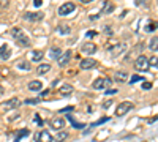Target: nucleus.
<instances>
[{"label": "nucleus", "mask_w": 158, "mask_h": 142, "mask_svg": "<svg viewBox=\"0 0 158 142\" xmlns=\"http://www.w3.org/2000/svg\"><path fill=\"white\" fill-rule=\"evenodd\" d=\"M60 54H62V49H59V47H52L49 51V57L51 59H56V60L60 57Z\"/></svg>", "instance_id": "nucleus-21"}, {"label": "nucleus", "mask_w": 158, "mask_h": 142, "mask_svg": "<svg viewBox=\"0 0 158 142\" xmlns=\"http://www.w3.org/2000/svg\"><path fill=\"white\" fill-rule=\"evenodd\" d=\"M48 71H51V65H49V63H41V65H38V68H36V73H38V76L46 74Z\"/></svg>", "instance_id": "nucleus-19"}, {"label": "nucleus", "mask_w": 158, "mask_h": 142, "mask_svg": "<svg viewBox=\"0 0 158 142\" xmlns=\"http://www.w3.org/2000/svg\"><path fill=\"white\" fill-rule=\"evenodd\" d=\"M149 88H152V82H146V81H144L142 82V90H149Z\"/></svg>", "instance_id": "nucleus-30"}, {"label": "nucleus", "mask_w": 158, "mask_h": 142, "mask_svg": "<svg viewBox=\"0 0 158 142\" xmlns=\"http://www.w3.org/2000/svg\"><path fill=\"white\" fill-rule=\"evenodd\" d=\"M131 109H133V103L122 101V103H118V106L115 108V115L117 117H122V115H127Z\"/></svg>", "instance_id": "nucleus-4"}, {"label": "nucleus", "mask_w": 158, "mask_h": 142, "mask_svg": "<svg viewBox=\"0 0 158 142\" xmlns=\"http://www.w3.org/2000/svg\"><path fill=\"white\" fill-rule=\"evenodd\" d=\"M71 111H73V106H70V108H65V109H62L60 112L63 114V112H71Z\"/></svg>", "instance_id": "nucleus-38"}, {"label": "nucleus", "mask_w": 158, "mask_h": 142, "mask_svg": "<svg viewBox=\"0 0 158 142\" xmlns=\"http://www.w3.org/2000/svg\"><path fill=\"white\" fill-rule=\"evenodd\" d=\"M144 82V77L142 76H139V74H135V76H131V79H130V82L131 84H135V82Z\"/></svg>", "instance_id": "nucleus-27"}, {"label": "nucleus", "mask_w": 158, "mask_h": 142, "mask_svg": "<svg viewBox=\"0 0 158 142\" xmlns=\"http://www.w3.org/2000/svg\"><path fill=\"white\" fill-rule=\"evenodd\" d=\"M3 93V90H2V87H0V95H2Z\"/></svg>", "instance_id": "nucleus-40"}, {"label": "nucleus", "mask_w": 158, "mask_h": 142, "mask_svg": "<svg viewBox=\"0 0 158 142\" xmlns=\"http://www.w3.org/2000/svg\"><path fill=\"white\" fill-rule=\"evenodd\" d=\"M44 54L41 52V51H32L30 52V60L32 62H40V60H43Z\"/></svg>", "instance_id": "nucleus-18"}, {"label": "nucleus", "mask_w": 158, "mask_h": 142, "mask_svg": "<svg viewBox=\"0 0 158 142\" xmlns=\"http://www.w3.org/2000/svg\"><path fill=\"white\" fill-rule=\"evenodd\" d=\"M70 60H71V51H65V52H62L60 57L57 59L60 67H67L68 63H70Z\"/></svg>", "instance_id": "nucleus-13"}, {"label": "nucleus", "mask_w": 158, "mask_h": 142, "mask_svg": "<svg viewBox=\"0 0 158 142\" xmlns=\"http://www.w3.org/2000/svg\"><path fill=\"white\" fill-rule=\"evenodd\" d=\"M29 134H30V131H29V130H21L19 133H16L15 142H19V140H21V137H24V136H29Z\"/></svg>", "instance_id": "nucleus-24"}, {"label": "nucleus", "mask_w": 158, "mask_h": 142, "mask_svg": "<svg viewBox=\"0 0 158 142\" xmlns=\"http://www.w3.org/2000/svg\"><path fill=\"white\" fill-rule=\"evenodd\" d=\"M106 92H108L109 95H112V93L115 95V93H117V88H108V90H106Z\"/></svg>", "instance_id": "nucleus-37"}, {"label": "nucleus", "mask_w": 158, "mask_h": 142, "mask_svg": "<svg viewBox=\"0 0 158 142\" xmlns=\"http://www.w3.org/2000/svg\"><path fill=\"white\" fill-rule=\"evenodd\" d=\"M59 33L60 35H70L71 33V29H70V25H59Z\"/></svg>", "instance_id": "nucleus-23"}, {"label": "nucleus", "mask_w": 158, "mask_h": 142, "mask_svg": "<svg viewBox=\"0 0 158 142\" xmlns=\"http://www.w3.org/2000/svg\"><path fill=\"white\" fill-rule=\"evenodd\" d=\"M111 85H112V79H111V77H98V79H95L94 84H92V87H94L95 90L111 88Z\"/></svg>", "instance_id": "nucleus-2"}, {"label": "nucleus", "mask_w": 158, "mask_h": 142, "mask_svg": "<svg viewBox=\"0 0 158 142\" xmlns=\"http://www.w3.org/2000/svg\"><path fill=\"white\" fill-rule=\"evenodd\" d=\"M19 106H21V101H19L18 98H11V99H6V101H3L2 104H0V109H2L3 112H6V111L18 109Z\"/></svg>", "instance_id": "nucleus-6"}, {"label": "nucleus", "mask_w": 158, "mask_h": 142, "mask_svg": "<svg viewBox=\"0 0 158 142\" xmlns=\"http://www.w3.org/2000/svg\"><path fill=\"white\" fill-rule=\"evenodd\" d=\"M67 137H68V133H67V131H60V133L57 134V137H56V142H63Z\"/></svg>", "instance_id": "nucleus-25"}, {"label": "nucleus", "mask_w": 158, "mask_h": 142, "mask_svg": "<svg viewBox=\"0 0 158 142\" xmlns=\"http://www.w3.org/2000/svg\"><path fill=\"white\" fill-rule=\"evenodd\" d=\"M156 46H158V38H156V36H153L152 40H150V43H149V47L155 52V51H156Z\"/></svg>", "instance_id": "nucleus-26"}, {"label": "nucleus", "mask_w": 158, "mask_h": 142, "mask_svg": "<svg viewBox=\"0 0 158 142\" xmlns=\"http://www.w3.org/2000/svg\"><path fill=\"white\" fill-rule=\"evenodd\" d=\"M135 68L138 70V71H149L150 70V65H149V59L146 57V55H139L138 59H136V62H135Z\"/></svg>", "instance_id": "nucleus-5"}, {"label": "nucleus", "mask_w": 158, "mask_h": 142, "mask_svg": "<svg viewBox=\"0 0 158 142\" xmlns=\"http://www.w3.org/2000/svg\"><path fill=\"white\" fill-rule=\"evenodd\" d=\"M85 36H87V38H94V36H97V32H87Z\"/></svg>", "instance_id": "nucleus-36"}, {"label": "nucleus", "mask_w": 158, "mask_h": 142, "mask_svg": "<svg viewBox=\"0 0 158 142\" xmlns=\"http://www.w3.org/2000/svg\"><path fill=\"white\" fill-rule=\"evenodd\" d=\"M74 8H76V5H74L73 2H65V3L59 8V14H60V16H68V14H71V13L74 11Z\"/></svg>", "instance_id": "nucleus-8"}, {"label": "nucleus", "mask_w": 158, "mask_h": 142, "mask_svg": "<svg viewBox=\"0 0 158 142\" xmlns=\"http://www.w3.org/2000/svg\"><path fill=\"white\" fill-rule=\"evenodd\" d=\"M33 5L38 8V6H41L43 5V0H33Z\"/></svg>", "instance_id": "nucleus-35"}, {"label": "nucleus", "mask_w": 158, "mask_h": 142, "mask_svg": "<svg viewBox=\"0 0 158 142\" xmlns=\"http://www.w3.org/2000/svg\"><path fill=\"white\" fill-rule=\"evenodd\" d=\"M128 73L127 71H115L114 73V81L115 82H120V84H123V82H127L128 81Z\"/></svg>", "instance_id": "nucleus-14"}, {"label": "nucleus", "mask_w": 158, "mask_h": 142, "mask_svg": "<svg viewBox=\"0 0 158 142\" xmlns=\"http://www.w3.org/2000/svg\"><path fill=\"white\" fill-rule=\"evenodd\" d=\"M35 142H54V137L48 130H41L35 134Z\"/></svg>", "instance_id": "nucleus-7"}, {"label": "nucleus", "mask_w": 158, "mask_h": 142, "mask_svg": "<svg viewBox=\"0 0 158 142\" xmlns=\"http://www.w3.org/2000/svg\"><path fill=\"white\" fill-rule=\"evenodd\" d=\"M16 67H18L19 70H25V71H29V70H30V65H29V62H27V60H19Z\"/></svg>", "instance_id": "nucleus-22"}, {"label": "nucleus", "mask_w": 158, "mask_h": 142, "mask_svg": "<svg viewBox=\"0 0 158 142\" xmlns=\"http://www.w3.org/2000/svg\"><path fill=\"white\" fill-rule=\"evenodd\" d=\"M35 123H38V125H43V120H41V117H40L38 114L35 115Z\"/></svg>", "instance_id": "nucleus-33"}, {"label": "nucleus", "mask_w": 158, "mask_h": 142, "mask_svg": "<svg viewBox=\"0 0 158 142\" xmlns=\"http://www.w3.org/2000/svg\"><path fill=\"white\" fill-rule=\"evenodd\" d=\"M43 18H44V13H41V11H38V13H25V14H24V19L30 21V22L41 21Z\"/></svg>", "instance_id": "nucleus-11"}, {"label": "nucleus", "mask_w": 158, "mask_h": 142, "mask_svg": "<svg viewBox=\"0 0 158 142\" xmlns=\"http://www.w3.org/2000/svg\"><path fill=\"white\" fill-rule=\"evenodd\" d=\"M65 126H67V120H65L63 117H54L51 120V128H54V130H57V131H62Z\"/></svg>", "instance_id": "nucleus-9"}, {"label": "nucleus", "mask_w": 158, "mask_h": 142, "mask_svg": "<svg viewBox=\"0 0 158 142\" xmlns=\"http://www.w3.org/2000/svg\"><path fill=\"white\" fill-rule=\"evenodd\" d=\"M49 93V90H44V92H41V96H46Z\"/></svg>", "instance_id": "nucleus-39"}, {"label": "nucleus", "mask_w": 158, "mask_h": 142, "mask_svg": "<svg viewBox=\"0 0 158 142\" xmlns=\"http://www.w3.org/2000/svg\"><path fill=\"white\" fill-rule=\"evenodd\" d=\"M97 65H98V63H97L95 59L87 57V59H82V60H81V63H79V68H81V70H92V68H95Z\"/></svg>", "instance_id": "nucleus-10"}, {"label": "nucleus", "mask_w": 158, "mask_h": 142, "mask_svg": "<svg viewBox=\"0 0 158 142\" xmlns=\"http://www.w3.org/2000/svg\"><path fill=\"white\" fill-rule=\"evenodd\" d=\"M29 90H30V92H41V90H43L41 81H30L29 82Z\"/></svg>", "instance_id": "nucleus-16"}, {"label": "nucleus", "mask_w": 158, "mask_h": 142, "mask_svg": "<svg viewBox=\"0 0 158 142\" xmlns=\"http://www.w3.org/2000/svg\"><path fill=\"white\" fill-rule=\"evenodd\" d=\"M10 55H11L10 47H8L6 44H3L2 47H0V60H8V59H10Z\"/></svg>", "instance_id": "nucleus-17"}, {"label": "nucleus", "mask_w": 158, "mask_h": 142, "mask_svg": "<svg viewBox=\"0 0 158 142\" xmlns=\"http://www.w3.org/2000/svg\"><path fill=\"white\" fill-rule=\"evenodd\" d=\"M109 120V117H104V119H100L98 122H95V123H92L90 126H98V125H101V123H106Z\"/></svg>", "instance_id": "nucleus-29"}, {"label": "nucleus", "mask_w": 158, "mask_h": 142, "mask_svg": "<svg viewBox=\"0 0 158 142\" xmlns=\"http://www.w3.org/2000/svg\"><path fill=\"white\" fill-rule=\"evenodd\" d=\"M11 36H13V40H16L21 46H25V47L30 46L29 36L25 35V32H24L21 27H13V29H11Z\"/></svg>", "instance_id": "nucleus-1"}, {"label": "nucleus", "mask_w": 158, "mask_h": 142, "mask_svg": "<svg viewBox=\"0 0 158 142\" xmlns=\"http://www.w3.org/2000/svg\"><path fill=\"white\" fill-rule=\"evenodd\" d=\"M25 103L27 104H36V103H40V99H25Z\"/></svg>", "instance_id": "nucleus-34"}, {"label": "nucleus", "mask_w": 158, "mask_h": 142, "mask_svg": "<svg viewBox=\"0 0 158 142\" xmlns=\"http://www.w3.org/2000/svg\"><path fill=\"white\" fill-rule=\"evenodd\" d=\"M146 30H147V32H155V30H156V22H155V21L149 22L147 27H146Z\"/></svg>", "instance_id": "nucleus-28"}, {"label": "nucleus", "mask_w": 158, "mask_h": 142, "mask_svg": "<svg viewBox=\"0 0 158 142\" xmlns=\"http://www.w3.org/2000/svg\"><path fill=\"white\" fill-rule=\"evenodd\" d=\"M73 85L71 84H63V85H60V88H59V92H60V95L62 96H70L71 93H73Z\"/></svg>", "instance_id": "nucleus-15"}, {"label": "nucleus", "mask_w": 158, "mask_h": 142, "mask_svg": "<svg viewBox=\"0 0 158 142\" xmlns=\"http://www.w3.org/2000/svg\"><path fill=\"white\" fill-rule=\"evenodd\" d=\"M67 119L71 122V125H73L74 128H77V130H82V128H85V125H84V123H81V122H76V120L73 119V115H67Z\"/></svg>", "instance_id": "nucleus-20"}, {"label": "nucleus", "mask_w": 158, "mask_h": 142, "mask_svg": "<svg viewBox=\"0 0 158 142\" xmlns=\"http://www.w3.org/2000/svg\"><path fill=\"white\" fill-rule=\"evenodd\" d=\"M81 52H84V54H87V55H92V54L97 52V46L92 43V41H87V43H84V44L81 46Z\"/></svg>", "instance_id": "nucleus-12"}, {"label": "nucleus", "mask_w": 158, "mask_h": 142, "mask_svg": "<svg viewBox=\"0 0 158 142\" xmlns=\"http://www.w3.org/2000/svg\"><path fill=\"white\" fill-rule=\"evenodd\" d=\"M149 65L156 67V55H153V57H152V60H149Z\"/></svg>", "instance_id": "nucleus-32"}, {"label": "nucleus", "mask_w": 158, "mask_h": 142, "mask_svg": "<svg viewBox=\"0 0 158 142\" xmlns=\"http://www.w3.org/2000/svg\"><path fill=\"white\" fill-rule=\"evenodd\" d=\"M127 51V44L123 43V41H118V43H115L112 47H109V57H112V59H115V57H118V55H122V52H125Z\"/></svg>", "instance_id": "nucleus-3"}, {"label": "nucleus", "mask_w": 158, "mask_h": 142, "mask_svg": "<svg viewBox=\"0 0 158 142\" xmlns=\"http://www.w3.org/2000/svg\"><path fill=\"white\" fill-rule=\"evenodd\" d=\"M111 104H112V101H111V99H106V101H104V104H103V109L111 108Z\"/></svg>", "instance_id": "nucleus-31"}]
</instances>
